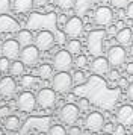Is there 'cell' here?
Instances as JSON below:
<instances>
[{
	"label": "cell",
	"instance_id": "cell-1",
	"mask_svg": "<svg viewBox=\"0 0 133 135\" xmlns=\"http://www.w3.org/2000/svg\"><path fill=\"white\" fill-rule=\"evenodd\" d=\"M73 86V76L68 71H58L52 79V88L59 94L70 93Z\"/></svg>",
	"mask_w": 133,
	"mask_h": 135
},
{
	"label": "cell",
	"instance_id": "cell-2",
	"mask_svg": "<svg viewBox=\"0 0 133 135\" xmlns=\"http://www.w3.org/2000/svg\"><path fill=\"white\" fill-rule=\"evenodd\" d=\"M106 38V31L98 29V31H92L88 35V50L94 56L103 55V43Z\"/></svg>",
	"mask_w": 133,
	"mask_h": 135
},
{
	"label": "cell",
	"instance_id": "cell-3",
	"mask_svg": "<svg viewBox=\"0 0 133 135\" xmlns=\"http://www.w3.org/2000/svg\"><path fill=\"white\" fill-rule=\"evenodd\" d=\"M79 115H80V109L73 102H68L66 105H64L59 111L60 122L65 123V124H74L79 120Z\"/></svg>",
	"mask_w": 133,
	"mask_h": 135
},
{
	"label": "cell",
	"instance_id": "cell-4",
	"mask_svg": "<svg viewBox=\"0 0 133 135\" xmlns=\"http://www.w3.org/2000/svg\"><path fill=\"white\" fill-rule=\"evenodd\" d=\"M36 103L42 109H50L56 105V91L53 88H41L36 94Z\"/></svg>",
	"mask_w": 133,
	"mask_h": 135
},
{
	"label": "cell",
	"instance_id": "cell-5",
	"mask_svg": "<svg viewBox=\"0 0 133 135\" xmlns=\"http://www.w3.org/2000/svg\"><path fill=\"white\" fill-rule=\"evenodd\" d=\"M39 52L41 50L36 46H33V44L24 46L21 49V52H20V61L23 62L24 65H27V67H33L39 61Z\"/></svg>",
	"mask_w": 133,
	"mask_h": 135
},
{
	"label": "cell",
	"instance_id": "cell-6",
	"mask_svg": "<svg viewBox=\"0 0 133 135\" xmlns=\"http://www.w3.org/2000/svg\"><path fill=\"white\" fill-rule=\"evenodd\" d=\"M53 67L58 71H68L73 67V55L68 50H59L53 56Z\"/></svg>",
	"mask_w": 133,
	"mask_h": 135
},
{
	"label": "cell",
	"instance_id": "cell-7",
	"mask_svg": "<svg viewBox=\"0 0 133 135\" xmlns=\"http://www.w3.org/2000/svg\"><path fill=\"white\" fill-rule=\"evenodd\" d=\"M126 58H127V53L122 46H112L110 49L108 50V61L112 67L118 68L121 67L124 62H126Z\"/></svg>",
	"mask_w": 133,
	"mask_h": 135
},
{
	"label": "cell",
	"instance_id": "cell-8",
	"mask_svg": "<svg viewBox=\"0 0 133 135\" xmlns=\"http://www.w3.org/2000/svg\"><path fill=\"white\" fill-rule=\"evenodd\" d=\"M36 96H33L30 91H23L17 97V108L24 112H32L36 108Z\"/></svg>",
	"mask_w": 133,
	"mask_h": 135
},
{
	"label": "cell",
	"instance_id": "cell-9",
	"mask_svg": "<svg viewBox=\"0 0 133 135\" xmlns=\"http://www.w3.org/2000/svg\"><path fill=\"white\" fill-rule=\"evenodd\" d=\"M64 32H65V35H68V37L77 38L83 32V21H82V18L77 17V15L70 17L65 21V25H64Z\"/></svg>",
	"mask_w": 133,
	"mask_h": 135
},
{
	"label": "cell",
	"instance_id": "cell-10",
	"mask_svg": "<svg viewBox=\"0 0 133 135\" xmlns=\"http://www.w3.org/2000/svg\"><path fill=\"white\" fill-rule=\"evenodd\" d=\"M85 126L91 132H100L103 129V126H104V117H103V114L98 112V111L89 112L86 115V118H85Z\"/></svg>",
	"mask_w": 133,
	"mask_h": 135
},
{
	"label": "cell",
	"instance_id": "cell-11",
	"mask_svg": "<svg viewBox=\"0 0 133 135\" xmlns=\"http://www.w3.org/2000/svg\"><path fill=\"white\" fill-rule=\"evenodd\" d=\"M35 46L39 50H50L54 46V35H53V32L47 31V29L39 31L38 33H36V37H35Z\"/></svg>",
	"mask_w": 133,
	"mask_h": 135
},
{
	"label": "cell",
	"instance_id": "cell-12",
	"mask_svg": "<svg viewBox=\"0 0 133 135\" xmlns=\"http://www.w3.org/2000/svg\"><path fill=\"white\" fill-rule=\"evenodd\" d=\"M114 20V12L109 6H98L94 12V23L97 26H109Z\"/></svg>",
	"mask_w": 133,
	"mask_h": 135
},
{
	"label": "cell",
	"instance_id": "cell-13",
	"mask_svg": "<svg viewBox=\"0 0 133 135\" xmlns=\"http://www.w3.org/2000/svg\"><path fill=\"white\" fill-rule=\"evenodd\" d=\"M20 43L17 40H6L5 43L2 44V55L6 56L8 59H17L20 56Z\"/></svg>",
	"mask_w": 133,
	"mask_h": 135
},
{
	"label": "cell",
	"instance_id": "cell-14",
	"mask_svg": "<svg viewBox=\"0 0 133 135\" xmlns=\"http://www.w3.org/2000/svg\"><path fill=\"white\" fill-rule=\"evenodd\" d=\"M116 122L122 126H133V106L132 105H122L116 112Z\"/></svg>",
	"mask_w": 133,
	"mask_h": 135
},
{
	"label": "cell",
	"instance_id": "cell-15",
	"mask_svg": "<svg viewBox=\"0 0 133 135\" xmlns=\"http://www.w3.org/2000/svg\"><path fill=\"white\" fill-rule=\"evenodd\" d=\"M15 91H17V84H15L14 78L5 76V78L0 79V96L2 97L9 99L15 94Z\"/></svg>",
	"mask_w": 133,
	"mask_h": 135
},
{
	"label": "cell",
	"instance_id": "cell-16",
	"mask_svg": "<svg viewBox=\"0 0 133 135\" xmlns=\"http://www.w3.org/2000/svg\"><path fill=\"white\" fill-rule=\"evenodd\" d=\"M109 67H110V64H109L108 58H104L101 55L95 56L94 61L91 62V71L95 74H108Z\"/></svg>",
	"mask_w": 133,
	"mask_h": 135
},
{
	"label": "cell",
	"instance_id": "cell-17",
	"mask_svg": "<svg viewBox=\"0 0 133 135\" xmlns=\"http://www.w3.org/2000/svg\"><path fill=\"white\" fill-rule=\"evenodd\" d=\"M116 43L122 46V47H126V46H130L133 43V31L130 27H121L118 29L116 32Z\"/></svg>",
	"mask_w": 133,
	"mask_h": 135
},
{
	"label": "cell",
	"instance_id": "cell-18",
	"mask_svg": "<svg viewBox=\"0 0 133 135\" xmlns=\"http://www.w3.org/2000/svg\"><path fill=\"white\" fill-rule=\"evenodd\" d=\"M12 6L18 14H26L33 8V0H14Z\"/></svg>",
	"mask_w": 133,
	"mask_h": 135
},
{
	"label": "cell",
	"instance_id": "cell-19",
	"mask_svg": "<svg viewBox=\"0 0 133 135\" xmlns=\"http://www.w3.org/2000/svg\"><path fill=\"white\" fill-rule=\"evenodd\" d=\"M17 41L20 43L21 47L29 46V44H33V35H32V32L29 29H23V31H20L17 33Z\"/></svg>",
	"mask_w": 133,
	"mask_h": 135
},
{
	"label": "cell",
	"instance_id": "cell-20",
	"mask_svg": "<svg viewBox=\"0 0 133 135\" xmlns=\"http://www.w3.org/2000/svg\"><path fill=\"white\" fill-rule=\"evenodd\" d=\"M20 126H21V122H20V118H18L17 115H9L6 117L5 120V128L6 131H9V132H15V131H18L20 129Z\"/></svg>",
	"mask_w": 133,
	"mask_h": 135
},
{
	"label": "cell",
	"instance_id": "cell-21",
	"mask_svg": "<svg viewBox=\"0 0 133 135\" xmlns=\"http://www.w3.org/2000/svg\"><path fill=\"white\" fill-rule=\"evenodd\" d=\"M38 76L41 79H50L53 76V67L50 64H41L38 67Z\"/></svg>",
	"mask_w": 133,
	"mask_h": 135
},
{
	"label": "cell",
	"instance_id": "cell-22",
	"mask_svg": "<svg viewBox=\"0 0 133 135\" xmlns=\"http://www.w3.org/2000/svg\"><path fill=\"white\" fill-rule=\"evenodd\" d=\"M9 73L11 76H23L24 73V64L21 61H15L11 62V65H9Z\"/></svg>",
	"mask_w": 133,
	"mask_h": 135
},
{
	"label": "cell",
	"instance_id": "cell-23",
	"mask_svg": "<svg viewBox=\"0 0 133 135\" xmlns=\"http://www.w3.org/2000/svg\"><path fill=\"white\" fill-rule=\"evenodd\" d=\"M66 50L71 53V55H79L80 52H82V43L79 41V40H70L68 43H66Z\"/></svg>",
	"mask_w": 133,
	"mask_h": 135
},
{
	"label": "cell",
	"instance_id": "cell-24",
	"mask_svg": "<svg viewBox=\"0 0 133 135\" xmlns=\"http://www.w3.org/2000/svg\"><path fill=\"white\" fill-rule=\"evenodd\" d=\"M76 2L77 0H54V3L58 5V8H60L62 11L73 9V8L76 6Z\"/></svg>",
	"mask_w": 133,
	"mask_h": 135
},
{
	"label": "cell",
	"instance_id": "cell-25",
	"mask_svg": "<svg viewBox=\"0 0 133 135\" xmlns=\"http://www.w3.org/2000/svg\"><path fill=\"white\" fill-rule=\"evenodd\" d=\"M73 76V84H76V85H80V84H85L86 82V74L82 71V70H77V71H74Z\"/></svg>",
	"mask_w": 133,
	"mask_h": 135
},
{
	"label": "cell",
	"instance_id": "cell-26",
	"mask_svg": "<svg viewBox=\"0 0 133 135\" xmlns=\"http://www.w3.org/2000/svg\"><path fill=\"white\" fill-rule=\"evenodd\" d=\"M48 135H68V132L62 124H53L48 129Z\"/></svg>",
	"mask_w": 133,
	"mask_h": 135
},
{
	"label": "cell",
	"instance_id": "cell-27",
	"mask_svg": "<svg viewBox=\"0 0 133 135\" xmlns=\"http://www.w3.org/2000/svg\"><path fill=\"white\" fill-rule=\"evenodd\" d=\"M74 64H76V67H79V68H85V67H86V64H88V56L79 53V55L76 56Z\"/></svg>",
	"mask_w": 133,
	"mask_h": 135
},
{
	"label": "cell",
	"instance_id": "cell-28",
	"mask_svg": "<svg viewBox=\"0 0 133 135\" xmlns=\"http://www.w3.org/2000/svg\"><path fill=\"white\" fill-rule=\"evenodd\" d=\"M9 65H11L9 59H8L6 56H2V58H0V73H6V71H9Z\"/></svg>",
	"mask_w": 133,
	"mask_h": 135
},
{
	"label": "cell",
	"instance_id": "cell-29",
	"mask_svg": "<svg viewBox=\"0 0 133 135\" xmlns=\"http://www.w3.org/2000/svg\"><path fill=\"white\" fill-rule=\"evenodd\" d=\"M110 3H112V6L118 8V9H126L130 0H110Z\"/></svg>",
	"mask_w": 133,
	"mask_h": 135
},
{
	"label": "cell",
	"instance_id": "cell-30",
	"mask_svg": "<svg viewBox=\"0 0 133 135\" xmlns=\"http://www.w3.org/2000/svg\"><path fill=\"white\" fill-rule=\"evenodd\" d=\"M11 9V2L9 0H0V15L9 12Z\"/></svg>",
	"mask_w": 133,
	"mask_h": 135
},
{
	"label": "cell",
	"instance_id": "cell-31",
	"mask_svg": "<svg viewBox=\"0 0 133 135\" xmlns=\"http://www.w3.org/2000/svg\"><path fill=\"white\" fill-rule=\"evenodd\" d=\"M36 84V79H33V76H24L23 78V85L26 88H30L32 85H35Z\"/></svg>",
	"mask_w": 133,
	"mask_h": 135
},
{
	"label": "cell",
	"instance_id": "cell-32",
	"mask_svg": "<svg viewBox=\"0 0 133 135\" xmlns=\"http://www.w3.org/2000/svg\"><path fill=\"white\" fill-rule=\"evenodd\" d=\"M108 78L110 80H118L121 78V74H120V71H118L116 68H114V70H109L108 71Z\"/></svg>",
	"mask_w": 133,
	"mask_h": 135
},
{
	"label": "cell",
	"instance_id": "cell-33",
	"mask_svg": "<svg viewBox=\"0 0 133 135\" xmlns=\"http://www.w3.org/2000/svg\"><path fill=\"white\" fill-rule=\"evenodd\" d=\"M126 134V126H122V124H115L114 128V135H124Z\"/></svg>",
	"mask_w": 133,
	"mask_h": 135
},
{
	"label": "cell",
	"instance_id": "cell-34",
	"mask_svg": "<svg viewBox=\"0 0 133 135\" xmlns=\"http://www.w3.org/2000/svg\"><path fill=\"white\" fill-rule=\"evenodd\" d=\"M79 109L80 111H85V109H88L89 108V102H88V99H79Z\"/></svg>",
	"mask_w": 133,
	"mask_h": 135
},
{
	"label": "cell",
	"instance_id": "cell-35",
	"mask_svg": "<svg viewBox=\"0 0 133 135\" xmlns=\"http://www.w3.org/2000/svg\"><path fill=\"white\" fill-rule=\"evenodd\" d=\"M11 114V108L9 106H0V118H6Z\"/></svg>",
	"mask_w": 133,
	"mask_h": 135
},
{
	"label": "cell",
	"instance_id": "cell-36",
	"mask_svg": "<svg viewBox=\"0 0 133 135\" xmlns=\"http://www.w3.org/2000/svg\"><path fill=\"white\" fill-rule=\"evenodd\" d=\"M66 132H68V135H82V129L79 128V126H74V124H73Z\"/></svg>",
	"mask_w": 133,
	"mask_h": 135
},
{
	"label": "cell",
	"instance_id": "cell-37",
	"mask_svg": "<svg viewBox=\"0 0 133 135\" xmlns=\"http://www.w3.org/2000/svg\"><path fill=\"white\" fill-rule=\"evenodd\" d=\"M126 15L129 17L130 20H133V2H130L126 8Z\"/></svg>",
	"mask_w": 133,
	"mask_h": 135
},
{
	"label": "cell",
	"instance_id": "cell-38",
	"mask_svg": "<svg viewBox=\"0 0 133 135\" xmlns=\"http://www.w3.org/2000/svg\"><path fill=\"white\" fill-rule=\"evenodd\" d=\"M126 91H127V97H129V100L133 102V82L132 84H129V86L126 88Z\"/></svg>",
	"mask_w": 133,
	"mask_h": 135
},
{
	"label": "cell",
	"instance_id": "cell-39",
	"mask_svg": "<svg viewBox=\"0 0 133 135\" xmlns=\"http://www.w3.org/2000/svg\"><path fill=\"white\" fill-rule=\"evenodd\" d=\"M118 86H120V88H127V86H129V82H127L126 78H120V79H118Z\"/></svg>",
	"mask_w": 133,
	"mask_h": 135
},
{
	"label": "cell",
	"instance_id": "cell-40",
	"mask_svg": "<svg viewBox=\"0 0 133 135\" xmlns=\"http://www.w3.org/2000/svg\"><path fill=\"white\" fill-rule=\"evenodd\" d=\"M114 128H115V124H112V123H108V124L103 126V129H104L106 132H109V134H114Z\"/></svg>",
	"mask_w": 133,
	"mask_h": 135
},
{
	"label": "cell",
	"instance_id": "cell-41",
	"mask_svg": "<svg viewBox=\"0 0 133 135\" xmlns=\"http://www.w3.org/2000/svg\"><path fill=\"white\" fill-rule=\"evenodd\" d=\"M47 5V0H33V6H38V8H42Z\"/></svg>",
	"mask_w": 133,
	"mask_h": 135
},
{
	"label": "cell",
	"instance_id": "cell-42",
	"mask_svg": "<svg viewBox=\"0 0 133 135\" xmlns=\"http://www.w3.org/2000/svg\"><path fill=\"white\" fill-rule=\"evenodd\" d=\"M66 17L65 15H64V14H62V15H58V18H56V21H58V23H60V25H65V21H66Z\"/></svg>",
	"mask_w": 133,
	"mask_h": 135
},
{
	"label": "cell",
	"instance_id": "cell-43",
	"mask_svg": "<svg viewBox=\"0 0 133 135\" xmlns=\"http://www.w3.org/2000/svg\"><path fill=\"white\" fill-rule=\"evenodd\" d=\"M126 71L129 74H133V62H129V64L126 65Z\"/></svg>",
	"mask_w": 133,
	"mask_h": 135
},
{
	"label": "cell",
	"instance_id": "cell-44",
	"mask_svg": "<svg viewBox=\"0 0 133 135\" xmlns=\"http://www.w3.org/2000/svg\"><path fill=\"white\" fill-rule=\"evenodd\" d=\"M129 47H130V49H129V52H130V56H132V58H133V43L130 44Z\"/></svg>",
	"mask_w": 133,
	"mask_h": 135
},
{
	"label": "cell",
	"instance_id": "cell-45",
	"mask_svg": "<svg viewBox=\"0 0 133 135\" xmlns=\"http://www.w3.org/2000/svg\"><path fill=\"white\" fill-rule=\"evenodd\" d=\"M68 102H74V96H73V94L68 96Z\"/></svg>",
	"mask_w": 133,
	"mask_h": 135
},
{
	"label": "cell",
	"instance_id": "cell-46",
	"mask_svg": "<svg viewBox=\"0 0 133 135\" xmlns=\"http://www.w3.org/2000/svg\"><path fill=\"white\" fill-rule=\"evenodd\" d=\"M103 135H114V134H109V132H106V134H103Z\"/></svg>",
	"mask_w": 133,
	"mask_h": 135
},
{
	"label": "cell",
	"instance_id": "cell-47",
	"mask_svg": "<svg viewBox=\"0 0 133 135\" xmlns=\"http://www.w3.org/2000/svg\"><path fill=\"white\" fill-rule=\"evenodd\" d=\"M0 135H5V134H3V131H2V129H0Z\"/></svg>",
	"mask_w": 133,
	"mask_h": 135
},
{
	"label": "cell",
	"instance_id": "cell-48",
	"mask_svg": "<svg viewBox=\"0 0 133 135\" xmlns=\"http://www.w3.org/2000/svg\"><path fill=\"white\" fill-rule=\"evenodd\" d=\"M0 41H2V35H0Z\"/></svg>",
	"mask_w": 133,
	"mask_h": 135
},
{
	"label": "cell",
	"instance_id": "cell-49",
	"mask_svg": "<svg viewBox=\"0 0 133 135\" xmlns=\"http://www.w3.org/2000/svg\"><path fill=\"white\" fill-rule=\"evenodd\" d=\"M30 135H35V134H30Z\"/></svg>",
	"mask_w": 133,
	"mask_h": 135
},
{
	"label": "cell",
	"instance_id": "cell-50",
	"mask_svg": "<svg viewBox=\"0 0 133 135\" xmlns=\"http://www.w3.org/2000/svg\"><path fill=\"white\" fill-rule=\"evenodd\" d=\"M132 135H133V134H132Z\"/></svg>",
	"mask_w": 133,
	"mask_h": 135
}]
</instances>
